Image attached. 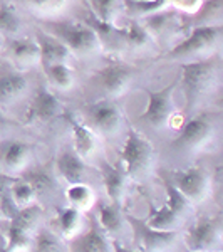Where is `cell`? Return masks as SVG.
Instances as JSON below:
<instances>
[{
  "instance_id": "cell-33",
  "label": "cell",
  "mask_w": 223,
  "mask_h": 252,
  "mask_svg": "<svg viewBox=\"0 0 223 252\" xmlns=\"http://www.w3.org/2000/svg\"><path fill=\"white\" fill-rule=\"evenodd\" d=\"M3 241H5L7 252H30L34 235L10 223L7 229V239H3Z\"/></svg>"
},
{
  "instance_id": "cell-12",
  "label": "cell",
  "mask_w": 223,
  "mask_h": 252,
  "mask_svg": "<svg viewBox=\"0 0 223 252\" xmlns=\"http://www.w3.org/2000/svg\"><path fill=\"white\" fill-rule=\"evenodd\" d=\"M32 158V146L26 141H7L0 152V173L17 178L27 170Z\"/></svg>"
},
{
  "instance_id": "cell-13",
  "label": "cell",
  "mask_w": 223,
  "mask_h": 252,
  "mask_svg": "<svg viewBox=\"0 0 223 252\" xmlns=\"http://www.w3.org/2000/svg\"><path fill=\"white\" fill-rule=\"evenodd\" d=\"M97 223L108 234L111 241L123 244V237L131 232V227L128 223L126 214L123 212L121 205L112 202H99L97 205Z\"/></svg>"
},
{
  "instance_id": "cell-31",
  "label": "cell",
  "mask_w": 223,
  "mask_h": 252,
  "mask_svg": "<svg viewBox=\"0 0 223 252\" xmlns=\"http://www.w3.org/2000/svg\"><path fill=\"white\" fill-rule=\"evenodd\" d=\"M165 189H166V197H168L166 205H168L173 212H176L180 215L183 220H186V219L193 214L195 205L176 189V185L173 184L171 180H165Z\"/></svg>"
},
{
  "instance_id": "cell-11",
  "label": "cell",
  "mask_w": 223,
  "mask_h": 252,
  "mask_svg": "<svg viewBox=\"0 0 223 252\" xmlns=\"http://www.w3.org/2000/svg\"><path fill=\"white\" fill-rule=\"evenodd\" d=\"M135 78L133 67L121 63H111L97 71L96 79L109 97H119L128 91Z\"/></svg>"
},
{
  "instance_id": "cell-25",
  "label": "cell",
  "mask_w": 223,
  "mask_h": 252,
  "mask_svg": "<svg viewBox=\"0 0 223 252\" xmlns=\"http://www.w3.org/2000/svg\"><path fill=\"white\" fill-rule=\"evenodd\" d=\"M223 20V0H205L193 12V27L222 26Z\"/></svg>"
},
{
  "instance_id": "cell-37",
  "label": "cell",
  "mask_w": 223,
  "mask_h": 252,
  "mask_svg": "<svg viewBox=\"0 0 223 252\" xmlns=\"http://www.w3.org/2000/svg\"><path fill=\"white\" fill-rule=\"evenodd\" d=\"M92 15L101 22L114 24L117 15V0H91Z\"/></svg>"
},
{
  "instance_id": "cell-17",
  "label": "cell",
  "mask_w": 223,
  "mask_h": 252,
  "mask_svg": "<svg viewBox=\"0 0 223 252\" xmlns=\"http://www.w3.org/2000/svg\"><path fill=\"white\" fill-rule=\"evenodd\" d=\"M101 178H103L104 190L109 197V202L117 205H123V198L128 192L129 187V178L126 172L119 166L109 163V161H103L101 163Z\"/></svg>"
},
{
  "instance_id": "cell-10",
  "label": "cell",
  "mask_w": 223,
  "mask_h": 252,
  "mask_svg": "<svg viewBox=\"0 0 223 252\" xmlns=\"http://www.w3.org/2000/svg\"><path fill=\"white\" fill-rule=\"evenodd\" d=\"M86 116L92 128L104 136L116 135L123 125V115L114 103L108 99H101L91 103L86 108Z\"/></svg>"
},
{
  "instance_id": "cell-1",
  "label": "cell",
  "mask_w": 223,
  "mask_h": 252,
  "mask_svg": "<svg viewBox=\"0 0 223 252\" xmlns=\"http://www.w3.org/2000/svg\"><path fill=\"white\" fill-rule=\"evenodd\" d=\"M180 74L188 111H193L201 101L210 97L220 88L222 71L217 58L181 64Z\"/></svg>"
},
{
  "instance_id": "cell-38",
  "label": "cell",
  "mask_w": 223,
  "mask_h": 252,
  "mask_svg": "<svg viewBox=\"0 0 223 252\" xmlns=\"http://www.w3.org/2000/svg\"><path fill=\"white\" fill-rule=\"evenodd\" d=\"M24 2L40 14H56L66 5V0H24Z\"/></svg>"
},
{
  "instance_id": "cell-4",
  "label": "cell",
  "mask_w": 223,
  "mask_h": 252,
  "mask_svg": "<svg viewBox=\"0 0 223 252\" xmlns=\"http://www.w3.org/2000/svg\"><path fill=\"white\" fill-rule=\"evenodd\" d=\"M47 34L60 40L72 56L84 58L103 51L96 32L84 22H67V20L47 22Z\"/></svg>"
},
{
  "instance_id": "cell-19",
  "label": "cell",
  "mask_w": 223,
  "mask_h": 252,
  "mask_svg": "<svg viewBox=\"0 0 223 252\" xmlns=\"http://www.w3.org/2000/svg\"><path fill=\"white\" fill-rule=\"evenodd\" d=\"M144 29L151 34V37L158 39H169L180 31V20L175 10H161L144 19Z\"/></svg>"
},
{
  "instance_id": "cell-16",
  "label": "cell",
  "mask_w": 223,
  "mask_h": 252,
  "mask_svg": "<svg viewBox=\"0 0 223 252\" xmlns=\"http://www.w3.org/2000/svg\"><path fill=\"white\" fill-rule=\"evenodd\" d=\"M71 252H112V241L99 227L96 220H91V227L74 239H71Z\"/></svg>"
},
{
  "instance_id": "cell-5",
  "label": "cell",
  "mask_w": 223,
  "mask_h": 252,
  "mask_svg": "<svg viewBox=\"0 0 223 252\" xmlns=\"http://www.w3.org/2000/svg\"><path fill=\"white\" fill-rule=\"evenodd\" d=\"M217 138V125L208 115H198L188 120L181 126L176 138L173 140V148L178 152H200L213 143Z\"/></svg>"
},
{
  "instance_id": "cell-24",
  "label": "cell",
  "mask_w": 223,
  "mask_h": 252,
  "mask_svg": "<svg viewBox=\"0 0 223 252\" xmlns=\"http://www.w3.org/2000/svg\"><path fill=\"white\" fill-rule=\"evenodd\" d=\"M151 229L163 230V232H180V227L183 225V219L176 212H173L168 205H163L160 209L151 207L149 209L148 220H144Z\"/></svg>"
},
{
  "instance_id": "cell-36",
  "label": "cell",
  "mask_w": 223,
  "mask_h": 252,
  "mask_svg": "<svg viewBox=\"0 0 223 252\" xmlns=\"http://www.w3.org/2000/svg\"><path fill=\"white\" fill-rule=\"evenodd\" d=\"M9 193L12 195V198H14L15 204H17L20 209L35 204V198H37L34 189H32L27 182H24L22 178H17V180L9 187Z\"/></svg>"
},
{
  "instance_id": "cell-29",
  "label": "cell",
  "mask_w": 223,
  "mask_h": 252,
  "mask_svg": "<svg viewBox=\"0 0 223 252\" xmlns=\"http://www.w3.org/2000/svg\"><path fill=\"white\" fill-rule=\"evenodd\" d=\"M123 5L129 17L146 19L165 10L169 5V0H123Z\"/></svg>"
},
{
  "instance_id": "cell-26",
  "label": "cell",
  "mask_w": 223,
  "mask_h": 252,
  "mask_svg": "<svg viewBox=\"0 0 223 252\" xmlns=\"http://www.w3.org/2000/svg\"><path fill=\"white\" fill-rule=\"evenodd\" d=\"M30 252H71L69 246L64 242V239L54 230H49L46 227H39V230L34 234Z\"/></svg>"
},
{
  "instance_id": "cell-32",
  "label": "cell",
  "mask_w": 223,
  "mask_h": 252,
  "mask_svg": "<svg viewBox=\"0 0 223 252\" xmlns=\"http://www.w3.org/2000/svg\"><path fill=\"white\" fill-rule=\"evenodd\" d=\"M27 172V170H26ZM19 178H22L24 182H27L32 189H34L35 195H42V193H51L56 190V182L52 178V175L44 168H35L29 170L27 173H22Z\"/></svg>"
},
{
  "instance_id": "cell-28",
  "label": "cell",
  "mask_w": 223,
  "mask_h": 252,
  "mask_svg": "<svg viewBox=\"0 0 223 252\" xmlns=\"http://www.w3.org/2000/svg\"><path fill=\"white\" fill-rule=\"evenodd\" d=\"M42 219H44L42 207L37 205V204H32L29 207L19 209V212L15 214V217L12 219L10 223L34 235L39 230L40 223H42Z\"/></svg>"
},
{
  "instance_id": "cell-15",
  "label": "cell",
  "mask_w": 223,
  "mask_h": 252,
  "mask_svg": "<svg viewBox=\"0 0 223 252\" xmlns=\"http://www.w3.org/2000/svg\"><path fill=\"white\" fill-rule=\"evenodd\" d=\"M60 113H62V104L57 99V96L49 91L47 88L40 86L27 109L26 123H47L56 116H59Z\"/></svg>"
},
{
  "instance_id": "cell-39",
  "label": "cell",
  "mask_w": 223,
  "mask_h": 252,
  "mask_svg": "<svg viewBox=\"0 0 223 252\" xmlns=\"http://www.w3.org/2000/svg\"><path fill=\"white\" fill-rule=\"evenodd\" d=\"M19 209L20 207L15 204V200L9 193V189H7L2 197H0V214H2L7 220H12V219L15 217V214L19 212Z\"/></svg>"
},
{
  "instance_id": "cell-21",
  "label": "cell",
  "mask_w": 223,
  "mask_h": 252,
  "mask_svg": "<svg viewBox=\"0 0 223 252\" xmlns=\"http://www.w3.org/2000/svg\"><path fill=\"white\" fill-rule=\"evenodd\" d=\"M29 91V81L22 72H10L0 78V108L9 109Z\"/></svg>"
},
{
  "instance_id": "cell-18",
  "label": "cell",
  "mask_w": 223,
  "mask_h": 252,
  "mask_svg": "<svg viewBox=\"0 0 223 252\" xmlns=\"http://www.w3.org/2000/svg\"><path fill=\"white\" fill-rule=\"evenodd\" d=\"M35 42L39 46L40 64L44 67L52 66V64H69V61L72 59L71 51L60 40L52 37L47 32L37 31V40Z\"/></svg>"
},
{
  "instance_id": "cell-2",
  "label": "cell",
  "mask_w": 223,
  "mask_h": 252,
  "mask_svg": "<svg viewBox=\"0 0 223 252\" xmlns=\"http://www.w3.org/2000/svg\"><path fill=\"white\" fill-rule=\"evenodd\" d=\"M222 46V26L192 27L190 34L178 42L168 54L166 59L180 61V63H196L215 58Z\"/></svg>"
},
{
  "instance_id": "cell-40",
  "label": "cell",
  "mask_w": 223,
  "mask_h": 252,
  "mask_svg": "<svg viewBox=\"0 0 223 252\" xmlns=\"http://www.w3.org/2000/svg\"><path fill=\"white\" fill-rule=\"evenodd\" d=\"M175 5L178 9L186 10V12H196V9L200 7L201 0H169V5Z\"/></svg>"
},
{
  "instance_id": "cell-43",
  "label": "cell",
  "mask_w": 223,
  "mask_h": 252,
  "mask_svg": "<svg viewBox=\"0 0 223 252\" xmlns=\"http://www.w3.org/2000/svg\"><path fill=\"white\" fill-rule=\"evenodd\" d=\"M0 252H7V249H5V241H3V239H0Z\"/></svg>"
},
{
  "instance_id": "cell-27",
  "label": "cell",
  "mask_w": 223,
  "mask_h": 252,
  "mask_svg": "<svg viewBox=\"0 0 223 252\" xmlns=\"http://www.w3.org/2000/svg\"><path fill=\"white\" fill-rule=\"evenodd\" d=\"M66 198L69 207L79 210V212H86L96 204V193L92 187L87 184L69 185L66 189Z\"/></svg>"
},
{
  "instance_id": "cell-42",
  "label": "cell",
  "mask_w": 223,
  "mask_h": 252,
  "mask_svg": "<svg viewBox=\"0 0 223 252\" xmlns=\"http://www.w3.org/2000/svg\"><path fill=\"white\" fill-rule=\"evenodd\" d=\"M9 180H10L9 177H5V175L0 173V197H2L3 192L7 190V182H9Z\"/></svg>"
},
{
  "instance_id": "cell-9",
  "label": "cell",
  "mask_w": 223,
  "mask_h": 252,
  "mask_svg": "<svg viewBox=\"0 0 223 252\" xmlns=\"http://www.w3.org/2000/svg\"><path fill=\"white\" fill-rule=\"evenodd\" d=\"M175 89L176 83L165 86L160 91H148V106L143 113V120L155 129H165L175 116Z\"/></svg>"
},
{
  "instance_id": "cell-23",
  "label": "cell",
  "mask_w": 223,
  "mask_h": 252,
  "mask_svg": "<svg viewBox=\"0 0 223 252\" xmlns=\"http://www.w3.org/2000/svg\"><path fill=\"white\" fill-rule=\"evenodd\" d=\"M56 222L59 227V235L62 239H74L76 235L83 232L84 227V217L83 212L72 209V207H59L57 214H56Z\"/></svg>"
},
{
  "instance_id": "cell-22",
  "label": "cell",
  "mask_w": 223,
  "mask_h": 252,
  "mask_svg": "<svg viewBox=\"0 0 223 252\" xmlns=\"http://www.w3.org/2000/svg\"><path fill=\"white\" fill-rule=\"evenodd\" d=\"M10 58L20 69H29L40 64V52L35 40L17 37L10 42Z\"/></svg>"
},
{
  "instance_id": "cell-41",
  "label": "cell",
  "mask_w": 223,
  "mask_h": 252,
  "mask_svg": "<svg viewBox=\"0 0 223 252\" xmlns=\"http://www.w3.org/2000/svg\"><path fill=\"white\" fill-rule=\"evenodd\" d=\"M112 252H141V251L131 249V247L124 246V244H121V242H116V241H112Z\"/></svg>"
},
{
  "instance_id": "cell-7",
  "label": "cell",
  "mask_w": 223,
  "mask_h": 252,
  "mask_svg": "<svg viewBox=\"0 0 223 252\" xmlns=\"http://www.w3.org/2000/svg\"><path fill=\"white\" fill-rule=\"evenodd\" d=\"M185 244L190 249L200 252H222L223 223L220 217H201L190 227L185 235Z\"/></svg>"
},
{
  "instance_id": "cell-6",
  "label": "cell",
  "mask_w": 223,
  "mask_h": 252,
  "mask_svg": "<svg viewBox=\"0 0 223 252\" xmlns=\"http://www.w3.org/2000/svg\"><path fill=\"white\" fill-rule=\"evenodd\" d=\"M171 182L195 207L206 202L213 193L212 173H208V170L201 165H193L185 170H176L171 175Z\"/></svg>"
},
{
  "instance_id": "cell-45",
  "label": "cell",
  "mask_w": 223,
  "mask_h": 252,
  "mask_svg": "<svg viewBox=\"0 0 223 252\" xmlns=\"http://www.w3.org/2000/svg\"><path fill=\"white\" fill-rule=\"evenodd\" d=\"M193 252H200V251H193Z\"/></svg>"
},
{
  "instance_id": "cell-30",
  "label": "cell",
  "mask_w": 223,
  "mask_h": 252,
  "mask_svg": "<svg viewBox=\"0 0 223 252\" xmlns=\"http://www.w3.org/2000/svg\"><path fill=\"white\" fill-rule=\"evenodd\" d=\"M124 32V42H126V49H135V51H146L156 42L155 39L151 37L148 31L144 29L143 24L136 22H129V26H126L123 29Z\"/></svg>"
},
{
  "instance_id": "cell-3",
  "label": "cell",
  "mask_w": 223,
  "mask_h": 252,
  "mask_svg": "<svg viewBox=\"0 0 223 252\" xmlns=\"http://www.w3.org/2000/svg\"><path fill=\"white\" fill-rule=\"evenodd\" d=\"M121 160L124 163V172L129 180L143 182L153 172L156 150L144 135H141L135 128H129L121 150Z\"/></svg>"
},
{
  "instance_id": "cell-14",
  "label": "cell",
  "mask_w": 223,
  "mask_h": 252,
  "mask_svg": "<svg viewBox=\"0 0 223 252\" xmlns=\"http://www.w3.org/2000/svg\"><path fill=\"white\" fill-rule=\"evenodd\" d=\"M56 170L60 175V178H64L69 185H76V184L89 185V180H92L97 172L92 166H89L86 160H83L79 155H76V152H72V150L62 152L57 157V160H56Z\"/></svg>"
},
{
  "instance_id": "cell-34",
  "label": "cell",
  "mask_w": 223,
  "mask_h": 252,
  "mask_svg": "<svg viewBox=\"0 0 223 252\" xmlns=\"http://www.w3.org/2000/svg\"><path fill=\"white\" fill-rule=\"evenodd\" d=\"M46 76L59 89H71L74 84V71L69 64H52L44 67Z\"/></svg>"
},
{
  "instance_id": "cell-44",
  "label": "cell",
  "mask_w": 223,
  "mask_h": 252,
  "mask_svg": "<svg viewBox=\"0 0 223 252\" xmlns=\"http://www.w3.org/2000/svg\"><path fill=\"white\" fill-rule=\"evenodd\" d=\"M0 129H2V121H0Z\"/></svg>"
},
{
  "instance_id": "cell-20",
  "label": "cell",
  "mask_w": 223,
  "mask_h": 252,
  "mask_svg": "<svg viewBox=\"0 0 223 252\" xmlns=\"http://www.w3.org/2000/svg\"><path fill=\"white\" fill-rule=\"evenodd\" d=\"M69 126L72 129V140H74V152L83 160L89 163V158H94L97 152V138L96 133L91 128H87L84 123L74 120L72 116H67Z\"/></svg>"
},
{
  "instance_id": "cell-8",
  "label": "cell",
  "mask_w": 223,
  "mask_h": 252,
  "mask_svg": "<svg viewBox=\"0 0 223 252\" xmlns=\"http://www.w3.org/2000/svg\"><path fill=\"white\" fill-rule=\"evenodd\" d=\"M128 223L131 227V235L135 237V242L141 252H168L176 246L180 232H163V230L151 229L144 220L135 217V215H126Z\"/></svg>"
},
{
  "instance_id": "cell-35",
  "label": "cell",
  "mask_w": 223,
  "mask_h": 252,
  "mask_svg": "<svg viewBox=\"0 0 223 252\" xmlns=\"http://www.w3.org/2000/svg\"><path fill=\"white\" fill-rule=\"evenodd\" d=\"M20 27H22V24H20V19L15 14V10L7 3L0 2V34L15 37L20 32Z\"/></svg>"
}]
</instances>
